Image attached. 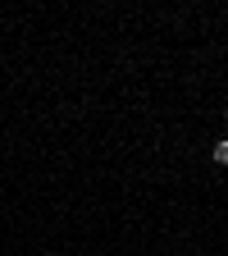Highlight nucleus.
<instances>
[{"instance_id":"2","label":"nucleus","mask_w":228,"mask_h":256,"mask_svg":"<svg viewBox=\"0 0 228 256\" xmlns=\"http://www.w3.org/2000/svg\"><path fill=\"white\" fill-rule=\"evenodd\" d=\"M224 119H228V110H224Z\"/></svg>"},{"instance_id":"1","label":"nucleus","mask_w":228,"mask_h":256,"mask_svg":"<svg viewBox=\"0 0 228 256\" xmlns=\"http://www.w3.org/2000/svg\"><path fill=\"white\" fill-rule=\"evenodd\" d=\"M215 165H228V138L215 142Z\"/></svg>"}]
</instances>
